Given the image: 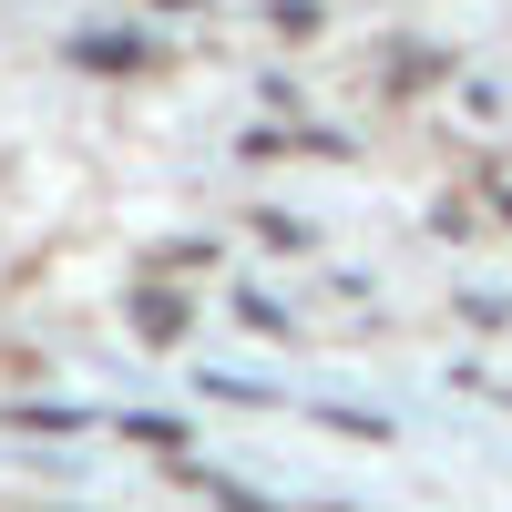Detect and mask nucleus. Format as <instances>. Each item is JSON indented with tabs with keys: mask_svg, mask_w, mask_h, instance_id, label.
I'll use <instances>...</instances> for the list:
<instances>
[{
	"mask_svg": "<svg viewBox=\"0 0 512 512\" xmlns=\"http://www.w3.org/2000/svg\"><path fill=\"white\" fill-rule=\"evenodd\" d=\"M123 318H134V338H154V349H175V338L195 328V308H185L175 287H134V297H123Z\"/></svg>",
	"mask_w": 512,
	"mask_h": 512,
	"instance_id": "1",
	"label": "nucleus"
},
{
	"mask_svg": "<svg viewBox=\"0 0 512 512\" xmlns=\"http://www.w3.org/2000/svg\"><path fill=\"white\" fill-rule=\"evenodd\" d=\"M72 62H82V72H144L154 41H144V31H72Z\"/></svg>",
	"mask_w": 512,
	"mask_h": 512,
	"instance_id": "2",
	"label": "nucleus"
},
{
	"mask_svg": "<svg viewBox=\"0 0 512 512\" xmlns=\"http://www.w3.org/2000/svg\"><path fill=\"white\" fill-rule=\"evenodd\" d=\"M123 441H144V451H164V461H185V451H195V431H185L175 410H123Z\"/></svg>",
	"mask_w": 512,
	"mask_h": 512,
	"instance_id": "3",
	"label": "nucleus"
},
{
	"mask_svg": "<svg viewBox=\"0 0 512 512\" xmlns=\"http://www.w3.org/2000/svg\"><path fill=\"white\" fill-rule=\"evenodd\" d=\"M11 431H82V410H62V400H11Z\"/></svg>",
	"mask_w": 512,
	"mask_h": 512,
	"instance_id": "4",
	"label": "nucleus"
}]
</instances>
